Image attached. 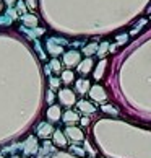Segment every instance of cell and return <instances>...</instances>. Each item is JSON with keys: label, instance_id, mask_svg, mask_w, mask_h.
<instances>
[{"label": "cell", "instance_id": "obj_1", "mask_svg": "<svg viewBox=\"0 0 151 158\" xmlns=\"http://www.w3.org/2000/svg\"><path fill=\"white\" fill-rule=\"evenodd\" d=\"M59 99L68 108V106H72V104H75V101H77V96H75V93H73L72 90L63 88V90H60V93H59Z\"/></svg>", "mask_w": 151, "mask_h": 158}, {"label": "cell", "instance_id": "obj_2", "mask_svg": "<svg viewBox=\"0 0 151 158\" xmlns=\"http://www.w3.org/2000/svg\"><path fill=\"white\" fill-rule=\"evenodd\" d=\"M80 59H81V56L78 51H70L67 54H63V64L67 67H75L77 64H80Z\"/></svg>", "mask_w": 151, "mask_h": 158}, {"label": "cell", "instance_id": "obj_3", "mask_svg": "<svg viewBox=\"0 0 151 158\" xmlns=\"http://www.w3.org/2000/svg\"><path fill=\"white\" fill-rule=\"evenodd\" d=\"M89 96L94 99V101H104V99L107 98V95L104 93V88H102V86H99V85H94L89 90Z\"/></svg>", "mask_w": 151, "mask_h": 158}, {"label": "cell", "instance_id": "obj_4", "mask_svg": "<svg viewBox=\"0 0 151 158\" xmlns=\"http://www.w3.org/2000/svg\"><path fill=\"white\" fill-rule=\"evenodd\" d=\"M77 108H78V111H81V113H86V114L94 113V111H96V106H93L89 101H78Z\"/></svg>", "mask_w": 151, "mask_h": 158}, {"label": "cell", "instance_id": "obj_5", "mask_svg": "<svg viewBox=\"0 0 151 158\" xmlns=\"http://www.w3.org/2000/svg\"><path fill=\"white\" fill-rule=\"evenodd\" d=\"M67 135L70 137L72 140H83V132L80 131L78 127H68L67 129Z\"/></svg>", "mask_w": 151, "mask_h": 158}, {"label": "cell", "instance_id": "obj_6", "mask_svg": "<svg viewBox=\"0 0 151 158\" xmlns=\"http://www.w3.org/2000/svg\"><path fill=\"white\" fill-rule=\"evenodd\" d=\"M91 67H93V60L88 57V59H85L83 62H80V64H78V72H80V73H83V75H86V73H89Z\"/></svg>", "mask_w": 151, "mask_h": 158}, {"label": "cell", "instance_id": "obj_7", "mask_svg": "<svg viewBox=\"0 0 151 158\" xmlns=\"http://www.w3.org/2000/svg\"><path fill=\"white\" fill-rule=\"evenodd\" d=\"M77 91L80 93V95H85V93L89 91V80H77Z\"/></svg>", "mask_w": 151, "mask_h": 158}, {"label": "cell", "instance_id": "obj_8", "mask_svg": "<svg viewBox=\"0 0 151 158\" xmlns=\"http://www.w3.org/2000/svg\"><path fill=\"white\" fill-rule=\"evenodd\" d=\"M47 118L50 119V121H59L60 119V108L59 106H50L49 109H47Z\"/></svg>", "mask_w": 151, "mask_h": 158}, {"label": "cell", "instance_id": "obj_9", "mask_svg": "<svg viewBox=\"0 0 151 158\" xmlns=\"http://www.w3.org/2000/svg\"><path fill=\"white\" fill-rule=\"evenodd\" d=\"M54 142H55V145H59V147H65L67 139L63 137V134L60 131H54Z\"/></svg>", "mask_w": 151, "mask_h": 158}, {"label": "cell", "instance_id": "obj_10", "mask_svg": "<svg viewBox=\"0 0 151 158\" xmlns=\"http://www.w3.org/2000/svg\"><path fill=\"white\" fill-rule=\"evenodd\" d=\"M80 118H78V114L75 113V111H67L65 114H63V121L68 122V124H72V122H77Z\"/></svg>", "mask_w": 151, "mask_h": 158}, {"label": "cell", "instance_id": "obj_11", "mask_svg": "<svg viewBox=\"0 0 151 158\" xmlns=\"http://www.w3.org/2000/svg\"><path fill=\"white\" fill-rule=\"evenodd\" d=\"M52 132H54V131H52V127L50 126H46V124H41L39 126V131H38V134H39L41 137H49Z\"/></svg>", "mask_w": 151, "mask_h": 158}, {"label": "cell", "instance_id": "obj_12", "mask_svg": "<svg viewBox=\"0 0 151 158\" xmlns=\"http://www.w3.org/2000/svg\"><path fill=\"white\" fill-rule=\"evenodd\" d=\"M73 78H75V75H73L72 70H65V72H62V81L65 85H70L73 81Z\"/></svg>", "mask_w": 151, "mask_h": 158}, {"label": "cell", "instance_id": "obj_13", "mask_svg": "<svg viewBox=\"0 0 151 158\" xmlns=\"http://www.w3.org/2000/svg\"><path fill=\"white\" fill-rule=\"evenodd\" d=\"M107 51H109V43H107V41H104V43L99 46V48H97L96 54L99 56V57H104V56L107 54Z\"/></svg>", "mask_w": 151, "mask_h": 158}, {"label": "cell", "instance_id": "obj_14", "mask_svg": "<svg viewBox=\"0 0 151 158\" xmlns=\"http://www.w3.org/2000/svg\"><path fill=\"white\" fill-rule=\"evenodd\" d=\"M49 51H50L52 56H57L62 52V48L60 46H55V41H49Z\"/></svg>", "mask_w": 151, "mask_h": 158}, {"label": "cell", "instance_id": "obj_15", "mask_svg": "<svg viewBox=\"0 0 151 158\" xmlns=\"http://www.w3.org/2000/svg\"><path fill=\"white\" fill-rule=\"evenodd\" d=\"M96 51H97V44H88L86 48L83 49V54H86V56H93V54H96Z\"/></svg>", "mask_w": 151, "mask_h": 158}, {"label": "cell", "instance_id": "obj_16", "mask_svg": "<svg viewBox=\"0 0 151 158\" xmlns=\"http://www.w3.org/2000/svg\"><path fill=\"white\" fill-rule=\"evenodd\" d=\"M104 67H106V60H101L99 65H97V69H96V72H94V78H96V80L101 78V75H102V72H104Z\"/></svg>", "mask_w": 151, "mask_h": 158}, {"label": "cell", "instance_id": "obj_17", "mask_svg": "<svg viewBox=\"0 0 151 158\" xmlns=\"http://www.w3.org/2000/svg\"><path fill=\"white\" fill-rule=\"evenodd\" d=\"M50 69L54 70V72H59V70H60V62L54 59V60L50 62Z\"/></svg>", "mask_w": 151, "mask_h": 158}, {"label": "cell", "instance_id": "obj_18", "mask_svg": "<svg viewBox=\"0 0 151 158\" xmlns=\"http://www.w3.org/2000/svg\"><path fill=\"white\" fill-rule=\"evenodd\" d=\"M23 21H26V23H31V25H36V23H38V20L36 18H34V16H23Z\"/></svg>", "mask_w": 151, "mask_h": 158}, {"label": "cell", "instance_id": "obj_19", "mask_svg": "<svg viewBox=\"0 0 151 158\" xmlns=\"http://www.w3.org/2000/svg\"><path fill=\"white\" fill-rule=\"evenodd\" d=\"M127 39H129V34H122V36H117V44H125Z\"/></svg>", "mask_w": 151, "mask_h": 158}, {"label": "cell", "instance_id": "obj_20", "mask_svg": "<svg viewBox=\"0 0 151 158\" xmlns=\"http://www.w3.org/2000/svg\"><path fill=\"white\" fill-rule=\"evenodd\" d=\"M102 111H106V113H111V114H117V111L114 108H111V104H106V106H102Z\"/></svg>", "mask_w": 151, "mask_h": 158}, {"label": "cell", "instance_id": "obj_21", "mask_svg": "<svg viewBox=\"0 0 151 158\" xmlns=\"http://www.w3.org/2000/svg\"><path fill=\"white\" fill-rule=\"evenodd\" d=\"M49 83H50V86H59L60 81H59V78H50V80H49Z\"/></svg>", "mask_w": 151, "mask_h": 158}, {"label": "cell", "instance_id": "obj_22", "mask_svg": "<svg viewBox=\"0 0 151 158\" xmlns=\"http://www.w3.org/2000/svg\"><path fill=\"white\" fill-rule=\"evenodd\" d=\"M47 101H49V103H50V101H54V95H52V91L47 93Z\"/></svg>", "mask_w": 151, "mask_h": 158}, {"label": "cell", "instance_id": "obj_23", "mask_svg": "<svg viewBox=\"0 0 151 158\" xmlns=\"http://www.w3.org/2000/svg\"><path fill=\"white\" fill-rule=\"evenodd\" d=\"M0 158H2V156H0Z\"/></svg>", "mask_w": 151, "mask_h": 158}, {"label": "cell", "instance_id": "obj_24", "mask_svg": "<svg viewBox=\"0 0 151 158\" xmlns=\"http://www.w3.org/2000/svg\"><path fill=\"white\" fill-rule=\"evenodd\" d=\"M149 20H151V18H149Z\"/></svg>", "mask_w": 151, "mask_h": 158}]
</instances>
